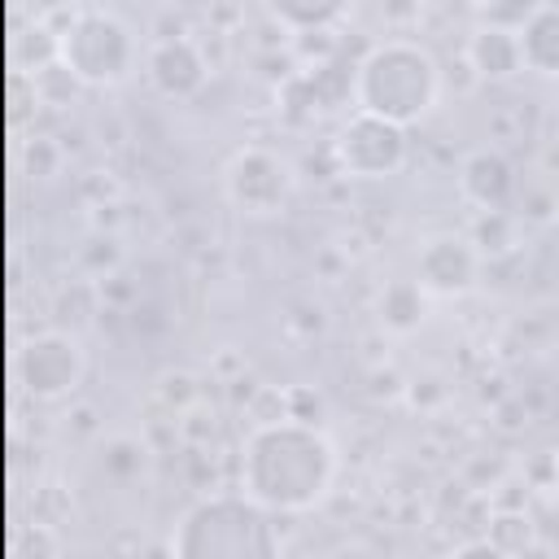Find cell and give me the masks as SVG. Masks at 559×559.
Masks as SVG:
<instances>
[{"label":"cell","mask_w":559,"mask_h":559,"mask_svg":"<svg viewBox=\"0 0 559 559\" xmlns=\"http://www.w3.org/2000/svg\"><path fill=\"white\" fill-rule=\"evenodd\" d=\"M336 467L332 437L310 419H258L240 441V489L275 515L314 511L332 493Z\"/></svg>","instance_id":"1"},{"label":"cell","mask_w":559,"mask_h":559,"mask_svg":"<svg viewBox=\"0 0 559 559\" xmlns=\"http://www.w3.org/2000/svg\"><path fill=\"white\" fill-rule=\"evenodd\" d=\"M441 100V66L415 39H380L354 66V105L402 127L432 114Z\"/></svg>","instance_id":"2"},{"label":"cell","mask_w":559,"mask_h":559,"mask_svg":"<svg viewBox=\"0 0 559 559\" xmlns=\"http://www.w3.org/2000/svg\"><path fill=\"white\" fill-rule=\"evenodd\" d=\"M275 511L240 493H205L197 498L170 533V555L179 559H271L280 555Z\"/></svg>","instance_id":"3"},{"label":"cell","mask_w":559,"mask_h":559,"mask_svg":"<svg viewBox=\"0 0 559 559\" xmlns=\"http://www.w3.org/2000/svg\"><path fill=\"white\" fill-rule=\"evenodd\" d=\"M57 61L83 87H118V83H127L135 74L140 44H135V31L118 13H109V9H83L61 31Z\"/></svg>","instance_id":"4"},{"label":"cell","mask_w":559,"mask_h":559,"mask_svg":"<svg viewBox=\"0 0 559 559\" xmlns=\"http://www.w3.org/2000/svg\"><path fill=\"white\" fill-rule=\"evenodd\" d=\"M87 376V349L79 332L44 328L13 349V380L35 402H66Z\"/></svg>","instance_id":"5"},{"label":"cell","mask_w":559,"mask_h":559,"mask_svg":"<svg viewBox=\"0 0 559 559\" xmlns=\"http://www.w3.org/2000/svg\"><path fill=\"white\" fill-rule=\"evenodd\" d=\"M297 192V170L284 153L262 148V144H245L227 157L223 166V197L249 214V218H275L288 210Z\"/></svg>","instance_id":"6"},{"label":"cell","mask_w":559,"mask_h":559,"mask_svg":"<svg viewBox=\"0 0 559 559\" xmlns=\"http://www.w3.org/2000/svg\"><path fill=\"white\" fill-rule=\"evenodd\" d=\"M332 157L341 166V175L349 179H389L406 166L411 157V135L402 122L354 109L345 118V127L332 140Z\"/></svg>","instance_id":"7"},{"label":"cell","mask_w":559,"mask_h":559,"mask_svg":"<svg viewBox=\"0 0 559 559\" xmlns=\"http://www.w3.org/2000/svg\"><path fill=\"white\" fill-rule=\"evenodd\" d=\"M480 253L472 245V236H459V231H441V236H428L419 245V258H415V280L424 284V293L432 297H467L476 288V275H480Z\"/></svg>","instance_id":"8"},{"label":"cell","mask_w":559,"mask_h":559,"mask_svg":"<svg viewBox=\"0 0 559 559\" xmlns=\"http://www.w3.org/2000/svg\"><path fill=\"white\" fill-rule=\"evenodd\" d=\"M144 74H148V83H153L157 96H166V100H188V96H197V92L210 83V61H205V52H201L197 39H188V35H166V39H157V44L148 48Z\"/></svg>","instance_id":"9"},{"label":"cell","mask_w":559,"mask_h":559,"mask_svg":"<svg viewBox=\"0 0 559 559\" xmlns=\"http://www.w3.org/2000/svg\"><path fill=\"white\" fill-rule=\"evenodd\" d=\"M515 162L498 144H480L459 162V192L476 210H507L515 197Z\"/></svg>","instance_id":"10"},{"label":"cell","mask_w":559,"mask_h":559,"mask_svg":"<svg viewBox=\"0 0 559 559\" xmlns=\"http://www.w3.org/2000/svg\"><path fill=\"white\" fill-rule=\"evenodd\" d=\"M467 66H472L476 79H485V83H507V79H515V74L524 70L520 31L480 22V26L467 35Z\"/></svg>","instance_id":"11"},{"label":"cell","mask_w":559,"mask_h":559,"mask_svg":"<svg viewBox=\"0 0 559 559\" xmlns=\"http://www.w3.org/2000/svg\"><path fill=\"white\" fill-rule=\"evenodd\" d=\"M520 57L524 70L542 79H559V0H542L528 22L520 26Z\"/></svg>","instance_id":"12"},{"label":"cell","mask_w":559,"mask_h":559,"mask_svg":"<svg viewBox=\"0 0 559 559\" xmlns=\"http://www.w3.org/2000/svg\"><path fill=\"white\" fill-rule=\"evenodd\" d=\"M376 314H380V328L393 332V336H411L424 314H428V293L419 280H389L376 297Z\"/></svg>","instance_id":"13"},{"label":"cell","mask_w":559,"mask_h":559,"mask_svg":"<svg viewBox=\"0 0 559 559\" xmlns=\"http://www.w3.org/2000/svg\"><path fill=\"white\" fill-rule=\"evenodd\" d=\"M266 13L284 26V31H297V35H310V31H328L345 9L349 0H262Z\"/></svg>","instance_id":"14"},{"label":"cell","mask_w":559,"mask_h":559,"mask_svg":"<svg viewBox=\"0 0 559 559\" xmlns=\"http://www.w3.org/2000/svg\"><path fill=\"white\" fill-rule=\"evenodd\" d=\"M515 240V218L507 210H480V218L472 223V245L480 258H507Z\"/></svg>","instance_id":"15"},{"label":"cell","mask_w":559,"mask_h":559,"mask_svg":"<svg viewBox=\"0 0 559 559\" xmlns=\"http://www.w3.org/2000/svg\"><path fill=\"white\" fill-rule=\"evenodd\" d=\"M100 467H105L114 480H135V476H144V467H148V450H144V441H135V437H109V441L100 445Z\"/></svg>","instance_id":"16"},{"label":"cell","mask_w":559,"mask_h":559,"mask_svg":"<svg viewBox=\"0 0 559 559\" xmlns=\"http://www.w3.org/2000/svg\"><path fill=\"white\" fill-rule=\"evenodd\" d=\"M489 546H493L498 555H524V550H537V537H533L528 515H493Z\"/></svg>","instance_id":"17"},{"label":"cell","mask_w":559,"mask_h":559,"mask_svg":"<svg viewBox=\"0 0 559 559\" xmlns=\"http://www.w3.org/2000/svg\"><path fill=\"white\" fill-rule=\"evenodd\" d=\"M537 4H542V0H485V4H480V22H493V26L520 31Z\"/></svg>","instance_id":"18"},{"label":"cell","mask_w":559,"mask_h":559,"mask_svg":"<svg viewBox=\"0 0 559 559\" xmlns=\"http://www.w3.org/2000/svg\"><path fill=\"white\" fill-rule=\"evenodd\" d=\"M13 546H17V555H22V559H31V555L39 559V555H61V550H66V546H61V537H57L48 524H22Z\"/></svg>","instance_id":"19"},{"label":"cell","mask_w":559,"mask_h":559,"mask_svg":"<svg viewBox=\"0 0 559 559\" xmlns=\"http://www.w3.org/2000/svg\"><path fill=\"white\" fill-rule=\"evenodd\" d=\"M380 13H384V22H393V26H411V22H419L424 0H380Z\"/></svg>","instance_id":"20"},{"label":"cell","mask_w":559,"mask_h":559,"mask_svg":"<svg viewBox=\"0 0 559 559\" xmlns=\"http://www.w3.org/2000/svg\"><path fill=\"white\" fill-rule=\"evenodd\" d=\"M550 507L559 515V454H555V467H550Z\"/></svg>","instance_id":"21"}]
</instances>
